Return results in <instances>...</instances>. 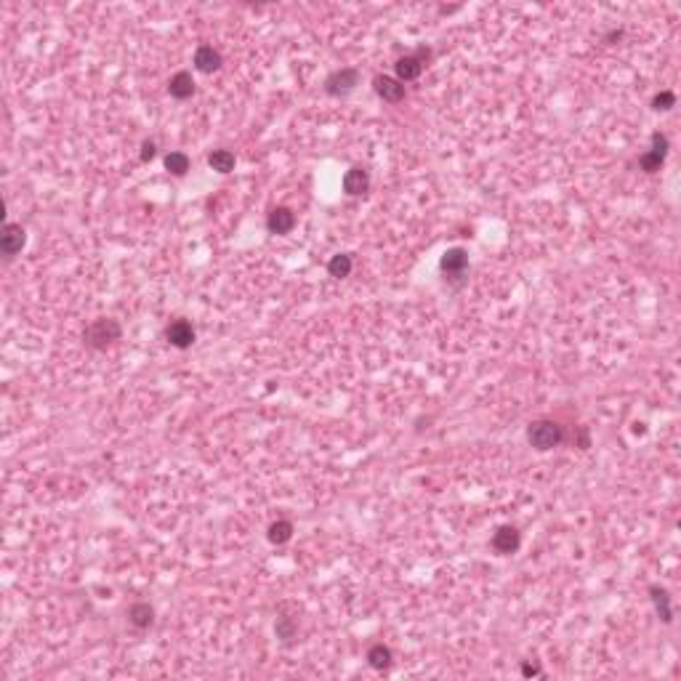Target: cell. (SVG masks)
<instances>
[{
  "instance_id": "obj_16",
  "label": "cell",
  "mask_w": 681,
  "mask_h": 681,
  "mask_svg": "<svg viewBox=\"0 0 681 681\" xmlns=\"http://www.w3.org/2000/svg\"><path fill=\"white\" fill-rule=\"evenodd\" d=\"M235 154L229 149H216V152L208 154V165L216 170V173H232L235 170Z\"/></svg>"
},
{
  "instance_id": "obj_6",
  "label": "cell",
  "mask_w": 681,
  "mask_h": 681,
  "mask_svg": "<svg viewBox=\"0 0 681 681\" xmlns=\"http://www.w3.org/2000/svg\"><path fill=\"white\" fill-rule=\"evenodd\" d=\"M27 242V232L19 226V224H6L3 226V235H0V251L6 258H14L17 253H21Z\"/></svg>"
},
{
  "instance_id": "obj_24",
  "label": "cell",
  "mask_w": 681,
  "mask_h": 681,
  "mask_svg": "<svg viewBox=\"0 0 681 681\" xmlns=\"http://www.w3.org/2000/svg\"><path fill=\"white\" fill-rule=\"evenodd\" d=\"M154 154H157V147H154V141H144V144H141V160H144V163H149Z\"/></svg>"
},
{
  "instance_id": "obj_2",
  "label": "cell",
  "mask_w": 681,
  "mask_h": 681,
  "mask_svg": "<svg viewBox=\"0 0 681 681\" xmlns=\"http://www.w3.org/2000/svg\"><path fill=\"white\" fill-rule=\"evenodd\" d=\"M120 325L109 317H102V320H93L85 330V343L91 349H107L109 343H115L120 338Z\"/></svg>"
},
{
  "instance_id": "obj_22",
  "label": "cell",
  "mask_w": 681,
  "mask_h": 681,
  "mask_svg": "<svg viewBox=\"0 0 681 681\" xmlns=\"http://www.w3.org/2000/svg\"><path fill=\"white\" fill-rule=\"evenodd\" d=\"M274 630H277V639H282V642H293V639H296V633H298V626H296V620H293V617H280V620H277V626H274Z\"/></svg>"
},
{
  "instance_id": "obj_15",
  "label": "cell",
  "mask_w": 681,
  "mask_h": 681,
  "mask_svg": "<svg viewBox=\"0 0 681 681\" xmlns=\"http://www.w3.org/2000/svg\"><path fill=\"white\" fill-rule=\"evenodd\" d=\"M128 620H131V626H136V628H149L154 623V610L147 604V601H138V604L131 607Z\"/></svg>"
},
{
  "instance_id": "obj_25",
  "label": "cell",
  "mask_w": 681,
  "mask_h": 681,
  "mask_svg": "<svg viewBox=\"0 0 681 681\" xmlns=\"http://www.w3.org/2000/svg\"><path fill=\"white\" fill-rule=\"evenodd\" d=\"M522 673H525V676H541V665L538 663H525L522 665Z\"/></svg>"
},
{
  "instance_id": "obj_13",
  "label": "cell",
  "mask_w": 681,
  "mask_h": 681,
  "mask_svg": "<svg viewBox=\"0 0 681 681\" xmlns=\"http://www.w3.org/2000/svg\"><path fill=\"white\" fill-rule=\"evenodd\" d=\"M168 91H170V96H173V99L184 102V99H189V96L194 93V78H192L189 72H176V75L170 78Z\"/></svg>"
},
{
  "instance_id": "obj_14",
  "label": "cell",
  "mask_w": 681,
  "mask_h": 681,
  "mask_svg": "<svg viewBox=\"0 0 681 681\" xmlns=\"http://www.w3.org/2000/svg\"><path fill=\"white\" fill-rule=\"evenodd\" d=\"M194 67L200 69V72H216V69L221 67V53L216 51L213 46H200L194 51Z\"/></svg>"
},
{
  "instance_id": "obj_1",
  "label": "cell",
  "mask_w": 681,
  "mask_h": 681,
  "mask_svg": "<svg viewBox=\"0 0 681 681\" xmlns=\"http://www.w3.org/2000/svg\"><path fill=\"white\" fill-rule=\"evenodd\" d=\"M527 442L535 450H541V453L554 450L556 444L562 442V426L556 424V421H535L527 428Z\"/></svg>"
},
{
  "instance_id": "obj_12",
  "label": "cell",
  "mask_w": 681,
  "mask_h": 681,
  "mask_svg": "<svg viewBox=\"0 0 681 681\" xmlns=\"http://www.w3.org/2000/svg\"><path fill=\"white\" fill-rule=\"evenodd\" d=\"M439 266H442L444 274H453V277H460V274L466 272V266H469V253L463 251V248H450L447 253L442 255V261H439Z\"/></svg>"
},
{
  "instance_id": "obj_7",
  "label": "cell",
  "mask_w": 681,
  "mask_h": 681,
  "mask_svg": "<svg viewBox=\"0 0 681 681\" xmlns=\"http://www.w3.org/2000/svg\"><path fill=\"white\" fill-rule=\"evenodd\" d=\"M373 88H375V93L389 104H399L405 99V83H399V80L392 78V75H378L373 80Z\"/></svg>"
},
{
  "instance_id": "obj_10",
  "label": "cell",
  "mask_w": 681,
  "mask_h": 681,
  "mask_svg": "<svg viewBox=\"0 0 681 681\" xmlns=\"http://www.w3.org/2000/svg\"><path fill=\"white\" fill-rule=\"evenodd\" d=\"M370 189V173L365 168H349L346 170V176H343V192L346 194H365Z\"/></svg>"
},
{
  "instance_id": "obj_4",
  "label": "cell",
  "mask_w": 681,
  "mask_h": 681,
  "mask_svg": "<svg viewBox=\"0 0 681 681\" xmlns=\"http://www.w3.org/2000/svg\"><path fill=\"white\" fill-rule=\"evenodd\" d=\"M359 85V72L354 67H343L338 72H333L327 80H325V91L330 96H343L349 91H354Z\"/></svg>"
},
{
  "instance_id": "obj_23",
  "label": "cell",
  "mask_w": 681,
  "mask_h": 681,
  "mask_svg": "<svg viewBox=\"0 0 681 681\" xmlns=\"http://www.w3.org/2000/svg\"><path fill=\"white\" fill-rule=\"evenodd\" d=\"M676 104V96L671 93V91H660L655 99H652V109H657V112H665V109H671Z\"/></svg>"
},
{
  "instance_id": "obj_17",
  "label": "cell",
  "mask_w": 681,
  "mask_h": 681,
  "mask_svg": "<svg viewBox=\"0 0 681 681\" xmlns=\"http://www.w3.org/2000/svg\"><path fill=\"white\" fill-rule=\"evenodd\" d=\"M392 660H394V655H392V649L386 647V644H373V647L367 649V663H370V668H375V671L389 668Z\"/></svg>"
},
{
  "instance_id": "obj_19",
  "label": "cell",
  "mask_w": 681,
  "mask_h": 681,
  "mask_svg": "<svg viewBox=\"0 0 681 681\" xmlns=\"http://www.w3.org/2000/svg\"><path fill=\"white\" fill-rule=\"evenodd\" d=\"M649 594H652L655 610H657V615L663 617V623H671V620H673V612H671V599H668V591H665V588H657V585H652V588H649Z\"/></svg>"
},
{
  "instance_id": "obj_5",
  "label": "cell",
  "mask_w": 681,
  "mask_h": 681,
  "mask_svg": "<svg viewBox=\"0 0 681 681\" xmlns=\"http://www.w3.org/2000/svg\"><path fill=\"white\" fill-rule=\"evenodd\" d=\"M665 154H668V138L663 134H655L652 136V149L639 157V165L647 173H657L660 165L665 163Z\"/></svg>"
},
{
  "instance_id": "obj_21",
  "label": "cell",
  "mask_w": 681,
  "mask_h": 681,
  "mask_svg": "<svg viewBox=\"0 0 681 681\" xmlns=\"http://www.w3.org/2000/svg\"><path fill=\"white\" fill-rule=\"evenodd\" d=\"M165 168H168L173 176H184L189 170V157L184 152H168L165 154Z\"/></svg>"
},
{
  "instance_id": "obj_3",
  "label": "cell",
  "mask_w": 681,
  "mask_h": 681,
  "mask_svg": "<svg viewBox=\"0 0 681 681\" xmlns=\"http://www.w3.org/2000/svg\"><path fill=\"white\" fill-rule=\"evenodd\" d=\"M428 59H431V51H428V48H418V51L410 53V56H399L397 64H394V69H397V80H399V83L415 80V78L424 72Z\"/></svg>"
},
{
  "instance_id": "obj_8",
  "label": "cell",
  "mask_w": 681,
  "mask_h": 681,
  "mask_svg": "<svg viewBox=\"0 0 681 681\" xmlns=\"http://www.w3.org/2000/svg\"><path fill=\"white\" fill-rule=\"evenodd\" d=\"M165 338H168L170 346L176 349H189L194 343V327L187 320H173V323L165 327Z\"/></svg>"
},
{
  "instance_id": "obj_9",
  "label": "cell",
  "mask_w": 681,
  "mask_h": 681,
  "mask_svg": "<svg viewBox=\"0 0 681 681\" xmlns=\"http://www.w3.org/2000/svg\"><path fill=\"white\" fill-rule=\"evenodd\" d=\"M293 226H296V213L290 208H282V205L274 208L272 213H269V219H266V229L272 235H288Z\"/></svg>"
},
{
  "instance_id": "obj_11",
  "label": "cell",
  "mask_w": 681,
  "mask_h": 681,
  "mask_svg": "<svg viewBox=\"0 0 681 681\" xmlns=\"http://www.w3.org/2000/svg\"><path fill=\"white\" fill-rule=\"evenodd\" d=\"M522 543V538H519V529L516 527H498V532L493 535V548L498 554H514L516 548Z\"/></svg>"
},
{
  "instance_id": "obj_18",
  "label": "cell",
  "mask_w": 681,
  "mask_h": 681,
  "mask_svg": "<svg viewBox=\"0 0 681 681\" xmlns=\"http://www.w3.org/2000/svg\"><path fill=\"white\" fill-rule=\"evenodd\" d=\"M266 538H269V543L274 545H282L288 543L290 538H293V525H290L288 519H277L269 525V532H266Z\"/></svg>"
},
{
  "instance_id": "obj_20",
  "label": "cell",
  "mask_w": 681,
  "mask_h": 681,
  "mask_svg": "<svg viewBox=\"0 0 681 681\" xmlns=\"http://www.w3.org/2000/svg\"><path fill=\"white\" fill-rule=\"evenodd\" d=\"M327 272L330 277H336V280H343V277H349L352 274V258L346 253H338L330 258V264H327Z\"/></svg>"
}]
</instances>
